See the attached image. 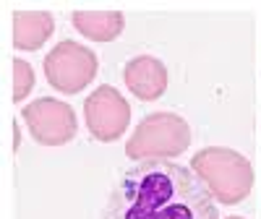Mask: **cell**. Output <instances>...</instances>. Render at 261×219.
I'll use <instances>...</instances> for the list:
<instances>
[{
    "label": "cell",
    "instance_id": "obj_10",
    "mask_svg": "<svg viewBox=\"0 0 261 219\" xmlns=\"http://www.w3.org/2000/svg\"><path fill=\"white\" fill-rule=\"evenodd\" d=\"M13 99L16 102H21L27 94H29V89H32V84H34V73H32V65L27 63V60H16L13 63Z\"/></svg>",
    "mask_w": 261,
    "mask_h": 219
},
{
    "label": "cell",
    "instance_id": "obj_2",
    "mask_svg": "<svg viewBox=\"0 0 261 219\" xmlns=\"http://www.w3.org/2000/svg\"><path fill=\"white\" fill-rule=\"evenodd\" d=\"M193 172L204 180L214 199L222 204H238L251 190L248 162L227 149H204L193 157Z\"/></svg>",
    "mask_w": 261,
    "mask_h": 219
},
{
    "label": "cell",
    "instance_id": "obj_1",
    "mask_svg": "<svg viewBox=\"0 0 261 219\" xmlns=\"http://www.w3.org/2000/svg\"><path fill=\"white\" fill-rule=\"evenodd\" d=\"M102 219H220L199 175L172 159H141L107 196Z\"/></svg>",
    "mask_w": 261,
    "mask_h": 219
},
{
    "label": "cell",
    "instance_id": "obj_8",
    "mask_svg": "<svg viewBox=\"0 0 261 219\" xmlns=\"http://www.w3.org/2000/svg\"><path fill=\"white\" fill-rule=\"evenodd\" d=\"M55 21L47 11H16L13 16V42L18 50H37L53 34Z\"/></svg>",
    "mask_w": 261,
    "mask_h": 219
},
{
    "label": "cell",
    "instance_id": "obj_6",
    "mask_svg": "<svg viewBox=\"0 0 261 219\" xmlns=\"http://www.w3.org/2000/svg\"><path fill=\"white\" fill-rule=\"evenodd\" d=\"M84 118L97 141H115L128 128L130 107L113 86H99L94 94L86 97Z\"/></svg>",
    "mask_w": 261,
    "mask_h": 219
},
{
    "label": "cell",
    "instance_id": "obj_7",
    "mask_svg": "<svg viewBox=\"0 0 261 219\" xmlns=\"http://www.w3.org/2000/svg\"><path fill=\"white\" fill-rule=\"evenodd\" d=\"M123 78H125V86L130 89V94H136L141 102L157 99L167 89L165 65L157 58H149V55H139L130 60L123 68Z\"/></svg>",
    "mask_w": 261,
    "mask_h": 219
},
{
    "label": "cell",
    "instance_id": "obj_3",
    "mask_svg": "<svg viewBox=\"0 0 261 219\" xmlns=\"http://www.w3.org/2000/svg\"><path fill=\"white\" fill-rule=\"evenodd\" d=\"M191 133L183 118L172 113H151L146 115L134 136L125 144V154L130 159H167L178 157L188 146Z\"/></svg>",
    "mask_w": 261,
    "mask_h": 219
},
{
    "label": "cell",
    "instance_id": "obj_5",
    "mask_svg": "<svg viewBox=\"0 0 261 219\" xmlns=\"http://www.w3.org/2000/svg\"><path fill=\"white\" fill-rule=\"evenodd\" d=\"M24 120L37 144L63 146L76 136V115L73 107L53 97H42L24 107Z\"/></svg>",
    "mask_w": 261,
    "mask_h": 219
},
{
    "label": "cell",
    "instance_id": "obj_4",
    "mask_svg": "<svg viewBox=\"0 0 261 219\" xmlns=\"http://www.w3.org/2000/svg\"><path fill=\"white\" fill-rule=\"evenodd\" d=\"M97 55L73 39H63L45 55V76L60 94H76L97 73Z\"/></svg>",
    "mask_w": 261,
    "mask_h": 219
},
{
    "label": "cell",
    "instance_id": "obj_9",
    "mask_svg": "<svg viewBox=\"0 0 261 219\" xmlns=\"http://www.w3.org/2000/svg\"><path fill=\"white\" fill-rule=\"evenodd\" d=\"M73 26L94 42H110L123 32V13L120 11H73Z\"/></svg>",
    "mask_w": 261,
    "mask_h": 219
},
{
    "label": "cell",
    "instance_id": "obj_11",
    "mask_svg": "<svg viewBox=\"0 0 261 219\" xmlns=\"http://www.w3.org/2000/svg\"><path fill=\"white\" fill-rule=\"evenodd\" d=\"M232 219H241V216H232Z\"/></svg>",
    "mask_w": 261,
    "mask_h": 219
}]
</instances>
